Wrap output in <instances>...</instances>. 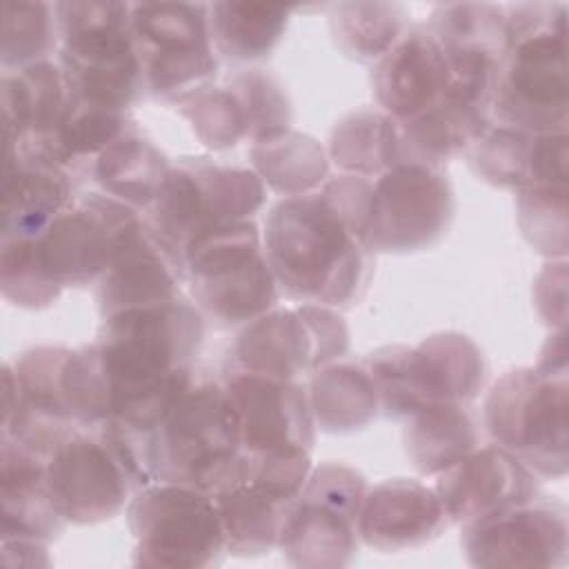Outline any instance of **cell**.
<instances>
[{
    "label": "cell",
    "instance_id": "cell-1",
    "mask_svg": "<svg viewBox=\"0 0 569 569\" xmlns=\"http://www.w3.org/2000/svg\"><path fill=\"white\" fill-rule=\"evenodd\" d=\"M371 193V178L340 173L269 209L262 247L276 284L289 298L331 309H347L360 298L373 256L367 247Z\"/></svg>",
    "mask_w": 569,
    "mask_h": 569
},
{
    "label": "cell",
    "instance_id": "cell-2",
    "mask_svg": "<svg viewBox=\"0 0 569 569\" xmlns=\"http://www.w3.org/2000/svg\"><path fill=\"white\" fill-rule=\"evenodd\" d=\"M202 338V313L182 296L131 307L102 322L96 349L111 389L109 422L133 445L142 465L147 436L193 382L191 365Z\"/></svg>",
    "mask_w": 569,
    "mask_h": 569
},
{
    "label": "cell",
    "instance_id": "cell-3",
    "mask_svg": "<svg viewBox=\"0 0 569 569\" xmlns=\"http://www.w3.org/2000/svg\"><path fill=\"white\" fill-rule=\"evenodd\" d=\"M507 49L498 64L491 111L498 124L567 131V7L520 2L505 9Z\"/></svg>",
    "mask_w": 569,
    "mask_h": 569
},
{
    "label": "cell",
    "instance_id": "cell-4",
    "mask_svg": "<svg viewBox=\"0 0 569 569\" xmlns=\"http://www.w3.org/2000/svg\"><path fill=\"white\" fill-rule=\"evenodd\" d=\"M2 433L98 427L111 420V389L96 345H40L2 369Z\"/></svg>",
    "mask_w": 569,
    "mask_h": 569
},
{
    "label": "cell",
    "instance_id": "cell-5",
    "mask_svg": "<svg viewBox=\"0 0 569 569\" xmlns=\"http://www.w3.org/2000/svg\"><path fill=\"white\" fill-rule=\"evenodd\" d=\"M69 98L127 111L144 93L131 36V4L111 0L53 4Z\"/></svg>",
    "mask_w": 569,
    "mask_h": 569
},
{
    "label": "cell",
    "instance_id": "cell-6",
    "mask_svg": "<svg viewBox=\"0 0 569 569\" xmlns=\"http://www.w3.org/2000/svg\"><path fill=\"white\" fill-rule=\"evenodd\" d=\"M144 485L138 458L109 420L64 429L44 451V487L64 522L111 520Z\"/></svg>",
    "mask_w": 569,
    "mask_h": 569
},
{
    "label": "cell",
    "instance_id": "cell-7",
    "mask_svg": "<svg viewBox=\"0 0 569 569\" xmlns=\"http://www.w3.org/2000/svg\"><path fill=\"white\" fill-rule=\"evenodd\" d=\"M240 456L236 411L222 380L191 382L144 440L151 482L216 491Z\"/></svg>",
    "mask_w": 569,
    "mask_h": 569
},
{
    "label": "cell",
    "instance_id": "cell-8",
    "mask_svg": "<svg viewBox=\"0 0 569 569\" xmlns=\"http://www.w3.org/2000/svg\"><path fill=\"white\" fill-rule=\"evenodd\" d=\"M264 204V184L249 167L211 158H180L147 209L151 236L182 262L209 231L251 220Z\"/></svg>",
    "mask_w": 569,
    "mask_h": 569
},
{
    "label": "cell",
    "instance_id": "cell-9",
    "mask_svg": "<svg viewBox=\"0 0 569 569\" xmlns=\"http://www.w3.org/2000/svg\"><path fill=\"white\" fill-rule=\"evenodd\" d=\"M365 365L380 396V409L407 418L436 405H471L487 378L480 347L460 331H438L418 345H387Z\"/></svg>",
    "mask_w": 569,
    "mask_h": 569
},
{
    "label": "cell",
    "instance_id": "cell-10",
    "mask_svg": "<svg viewBox=\"0 0 569 569\" xmlns=\"http://www.w3.org/2000/svg\"><path fill=\"white\" fill-rule=\"evenodd\" d=\"M567 391V373L511 369L487 393L482 427L531 473L562 478L569 465Z\"/></svg>",
    "mask_w": 569,
    "mask_h": 569
},
{
    "label": "cell",
    "instance_id": "cell-11",
    "mask_svg": "<svg viewBox=\"0 0 569 569\" xmlns=\"http://www.w3.org/2000/svg\"><path fill=\"white\" fill-rule=\"evenodd\" d=\"M193 305L218 325H247L273 309L278 284L253 220L198 238L182 258Z\"/></svg>",
    "mask_w": 569,
    "mask_h": 569
},
{
    "label": "cell",
    "instance_id": "cell-12",
    "mask_svg": "<svg viewBox=\"0 0 569 569\" xmlns=\"http://www.w3.org/2000/svg\"><path fill=\"white\" fill-rule=\"evenodd\" d=\"M127 520L136 540V565L196 569L216 565L227 553L211 491L153 480L133 493Z\"/></svg>",
    "mask_w": 569,
    "mask_h": 569
},
{
    "label": "cell",
    "instance_id": "cell-13",
    "mask_svg": "<svg viewBox=\"0 0 569 569\" xmlns=\"http://www.w3.org/2000/svg\"><path fill=\"white\" fill-rule=\"evenodd\" d=\"M367 493L360 471L342 462L311 467L300 493L291 500L278 549L302 569L347 567L358 551V513Z\"/></svg>",
    "mask_w": 569,
    "mask_h": 569
},
{
    "label": "cell",
    "instance_id": "cell-14",
    "mask_svg": "<svg viewBox=\"0 0 569 569\" xmlns=\"http://www.w3.org/2000/svg\"><path fill=\"white\" fill-rule=\"evenodd\" d=\"M131 36L142 64L144 91L173 100L211 82L218 69L209 31V4L136 2Z\"/></svg>",
    "mask_w": 569,
    "mask_h": 569
},
{
    "label": "cell",
    "instance_id": "cell-15",
    "mask_svg": "<svg viewBox=\"0 0 569 569\" xmlns=\"http://www.w3.org/2000/svg\"><path fill=\"white\" fill-rule=\"evenodd\" d=\"M347 349L349 329L342 316L331 307L302 302L291 309H269L247 322L236 338L231 367L298 382L345 358Z\"/></svg>",
    "mask_w": 569,
    "mask_h": 569
},
{
    "label": "cell",
    "instance_id": "cell-16",
    "mask_svg": "<svg viewBox=\"0 0 569 569\" xmlns=\"http://www.w3.org/2000/svg\"><path fill=\"white\" fill-rule=\"evenodd\" d=\"M456 213L442 167L398 162L373 178L367 247L373 253H413L433 247Z\"/></svg>",
    "mask_w": 569,
    "mask_h": 569
},
{
    "label": "cell",
    "instance_id": "cell-17",
    "mask_svg": "<svg viewBox=\"0 0 569 569\" xmlns=\"http://www.w3.org/2000/svg\"><path fill=\"white\" fill-rule=\"evenodd\" d=\"M144 224L138 211L107 193L73 200L36 238L42 264L64 287L98 282L127 240Z\"/></svg>",
    "mask_w": 569,
    "mask_h": 569
},
{
    "label": "cell",
    "instance_id": "cell-18",
    "mask_svg": "<svg viewBox=\"0 0 569 569\" xmlns=\"http://www.w3.org/2000/svg\"><path fill=\"white\" fill-rule=\"evenodd\" d=\"M460 542L473 567H560L569 551L567 509L533 496L462 525Z\"/></svg>",
    "mask_w": 569,
    "mask_h": 569
},
{
    "label": "cell",
    "instance_id": "cell-19",
    "mask_svg": "<svg viewBox=\"0 0 569 569\" xmlns=\"http://www.w3.org/2000/svg\"><path fill=\"white\" fill-rule=\"evenodd\" d=\"M247 456L311 453L316 420L307 389L296 380L233 369L222 378Z\"/></svg>",
    "mask_w": 569,
    "mask_h": 569
},
{
    "label": "cell",
    "instance_id": "cell-20",
    "mask_svg": "<svg viewBox=\"0 0 569 569\" xmlns=\"http://www.w3.org/2000/svg\"><path fill=\"white\" fill-rule=\"evenodd\" d=\"M436 478L433 491L447 520L456 525L485 518L538 493L536 473L498 445H478Z\"/></svg>",
    "mask_w": 569,
    "mask_h": 569
},
{
    "label": "cell",
    "instance_id": "cell-21",
    "mask_svg": "<svg viewBox=\"0 0 569 569\" xmlns=\"http://www.w3.org/2000/svg\"><path fill=\"white\" fill-rule=\"evenodd\" d=\"M467 156L478 178L505 189L567 184L569 176L567 131L542 133L489 124Z\"/></svg>",
    "mask_w": 569,
    "mask_h": 569
},
{
    "label": "cell",
    "instance_id": "cell-22",
    "mask_svg": "<svg viewBox=\"0 0 569 569\" xmlns=\"http://www.w3.org/2000/svg\"><path fill=\"white\" fill-rule=\"evenodd\" d=\"M371 87L380 111L398 122L447 100V60L427 24L407 27L398 42L376 62Z\"/></svg>",
    "mask_w": 569,
    "mask_h": 569
},
{
    "label": "cell",
    "instance_id": "cell-23",
    "mask_svg": "<svg viewBox=\"0 0 569 569\" xmlns=\"http://www.w3.org/2000/svg\"><path fill=\"white\" fill-rule=\"evenodd\" d=\"M447 522L431 487L420 480L393 478L367 487L358 513V536L365 545L391 553L431 542Z\"/></svg>",
    "mask_w": 569,
    "mask_h": 569
},
{
    "label": "cell",
    "instance_id": "cell-24",
    "mask_svg": "<svg viewBox=\"0 0 569 569\" xmlns=\"http://www.w3.org/2000/svg\"><path fill=\"white\" fill-rule=\"evenodd\" d=\"M73 202L69 169L24 149H7L2 240L38 238Z\"/></svg>",
    "mask_w": 569,
    "mask_h": 569
},
{
    "label": "cell",
    "instance_id": "cell-25",
    "mask_svg": "<svg viewBox=\"0 0 569 569\" xmlns=\"http://www.w3.org/2000/svg\"><path fill=\"white\" fill-rule=\"evenodd\" d=\"M184 269L142 224L118 251L98 280V307L102 318L156 302L173 300L180 293Z\"/></svg>",
    "mask_w": 569,
    "mask_h": 569
},
{
    "label": "cell",
    "instance_id": "cell-26",
    "mask_svg": "<svg viewBox=\"0 0 569 569\" xmlns=\"http://www.w3.org/2000/svg\"><path fill=\"white\" fill-rule=\"evenodd\" d=\"M0 498L2 540L22 538L49 545L67 525L44 487V451L13 436H2Z\"/></svg>",
    "mask_w": 569,
    "mask_h": 569
},
{
    "label": "cell",
    "instance_id": "cell-27",
    "mask_svg": "<svg viewBox=\"0 0 569 569\" xmlns=\"http://www.w3.org/2000/svg\"><path fill=\"white\" fill-rule=\"evenodd\" d=\"M69 102L62 67L42 60L2 76V122L7 144L49 138Z\"/></svg>",
    "mask_w": 569,
    "mask_h": 569
},
{
    "label": "cell",
    "instance_id": "cell-28",
    "mask_svg": "<svg viewBox=\"0 0 569 569\" xmlns=\"http://www.w3.org/2000/svg\"><path fill=\"white\" fill-rule=\"evenodd\" d=\"M224 547L231 556H260L278 547L291 500L247 478H233L213 491Z\"/></svg>",
    "mask_w": 569,
    "mask_h": 569
},
{
    "label": "cell",
    "instance_id": "cell-29",
    "mask_svg": "<svg viewBox=\"0 0 569 569\" xmlns=\"http://www.w3.org/2000/svg\"><path fill=\"white\" fill-rule=\"evenodd\" d=\"M309 405L316 427L327 433H353L380 413V396L365 360H333L311 373Z\"/></svg>",
    "mask_w": 569,
    "mask_h": 569
},
{
    "label": "cell",
    "instance_id": "cell-30",
    "mask_svg": "<svg viewBox=\"0 0 569 569\" xmlns=\"http://www.w3.org/2000/svg\"><path fill=\"white\" fill-rule=\"evenodd\" d=\"M489 124V111L445 100L416 118L398 122V162L442 167L467 151Z\"/></svg>",
    "mask_w": 569,
    "mask_h": 569
},
{
    "label": "cell",
    "instance_id": "cell-31",
    "mask_svg": "<svg viewBox=\"0 0 569 569\" xmlns=\"http://www.w3.org/2000/svg\"><path fill=\"white\" fill-rule=\"evenodd\" d=\"M169 167L167 156L131 129L93 158L91 176L102 193L138 211L153 204Z\"/></svg>",
    "mask_w": 569,
    "mask_h": 569
},
{
    "label": "cell",
    "instance_id": "cell-32",
    "mask_svg": "<svg viewBox=\"0 0 569 569\" xmlns=\"http://www.w3.org/2000/svg\"><path fill=\"white\" fill-rule=\"evenodd\" d=\"M402 440L411 465L438 476L480 445V422L469 405H436L407 416Z\"/></svg>",
    "mask_w": 569,
    "mask_h": 569
},
{
    "label": "cell",
    "instance_id": "cell-33",
    "mask_svg": "<svg viewBox=\"0 0 569 569\" xmlns=\"http://www.w3.org/2000/svg\"><path fill=\"white\" fill-rule=\"evenodd\" d=\"M249 158L262 184L282 198L311 193L329 178V156L325 147L291 127L253 140Z\"/></svg>",
    "mask_w": 569,
    "mask_h": 569
},
{
    "label": "cell",
    "instance_id": "cell-34",
    "mask_svg": "<svg viewBox=\"0 0 569 569\" xmlns=\"http://www.w3.org/2000/svg\"><path fill=\"white\" fill-rule=\"evenodd\" d=\"M327 156L342 173L378 178L398 164V122L380 109H356L336 122Z\"/></svg>",
    "mask_w": 569,
    "mask_h": 569
},
{
    "label": "cell",
    "instance_id": "cell-35",
    "mask_svg": "<svg viewBox=\"0 0 569 569\" xmlns=\"http://www.w3.org/2000/svg\"><path fill=\"white\" fill-rule=\"evenodd\" d=\"M289 11L264 2H213L209 4L213 49L238 62L262 60L280 42Z\"/></svg>",
    "mask_w": 569,
    "mask_h": 569
},
{
    "label": "cell",
    "instance_id": "cell-36",
    "mask_svg": "<svg viewBox=\"0 0 569 569\" xmlns=\"http://www.w3.org/2000/svg\"><path fill=\"white\" fill-rule=\"evenodd\" d=\"M329 9L333 42L360 62H378L407 31V11L396 2H338Z\"/></svg>",
    "mask_w": 569,
    "mask_h": 569
},
{
    "label": "cell",
    "instance_id": "cell-37",
    "mask_svg": "<svg viewBox=\"0 0 569 569\" xmlns=\"http://www.w3.org/2000/svg\"><path fill=\"white\" fill-rule=\"evenodd\" d=\"M58 20L49 2H7L2 9V69L16 71L47 60L56 49Z\"/></svg>",
    "mask_w": 569,
    "mask_h": 569
},
{
    "label": "cell",
    "instance_id": "cell-38",
    "mask_svg": "<svg viewBox=\"0 0 569 569\" xmlns=\"http://www.w3.org/2000/svg\"><path fill=\"white\" fill-rule=\"evenodd\" d=\"M176 104L178 111L189 120L196 138L213 151H222L249 140L244 111L227 82H209L180 98Z\"/></svg>",
    "mask_w": 569,
    "mask_h": 569
},
{
    "label": "cell",
    "instance_id": "cell-39",
    "mask_svg": "<svg viewBox=\"0 0 569 569\" xmlns=\"http://www.w3.org/2000/svg\"><path fill=\"white\" fill-rule=\"evenodd\" d=\"M429 31L445 47L485 49L505 56L507 18L505 9L489 2L438 4L429 20Z\"/></svg>",
    "mask_w": 569,
    "mask_h": 569
},
{
    "label": "cell",
    "instance_id": "cell-40",
    "mask_svg": "<svg viewBox=\"0 0 569 569\" xmlns=\"http://www.w3.org/2000/svg\"><path fill=\"white\" fill-rule=\"evenodd\" d=\"M518 227L525 240L551 260L567 256V184H540L520 189L516 198Z\"/></svg>",
    "mask_w": 569,
    "mask_h": 569
},
{
    "label": "cell",
    "instance_id": "cell-41",
    "mask_svg": "<svg viewBox=\"0 0 569 569\" xmlns=\"http://www.w3.org/2000/svg\"><path fill=\"white\" fill-rule=\"evenodd\" d=\"M0 249V287L9 302L44 309L60 298L62 287L42 264L36 238H7Z\"/></svg>",
    "mask_w": 569,
    "mask_h": 569
},
{
    "label": "cell",
    "instance_id": "cell-42",
    "mask_svg": "<svg viewBox=\"0 0 569 569\" xmlns=\"http://www.w3.org/2000/svg\"><path fill=\"white\" fill-rule=\"evenodd\" d=\"M249 127V140L291 127V102L282 82L264 69H240L227 78Z\"/></svg>",
    "mask_w": 569,
    "mask_h": 569
},
{
    "label": "cell",
    "instance_id": "cell-43",
    "mask_svg": "<svg viewBox=\"0 0 569 569\" xmlns=\"http://www.w3.org/2000/svg\"><path fill=\"white\" fill-rule=\"evenodd\" d=\"M565 284L567 262L551 260L533 284V305L542 322L556 329H565Z\"/></svg>",
    "mask_w": 569,
    "mask_h": 569
},
{
    "label": "cell",
    "instance_id": "cell-44",
    "mask_svg": "<svg viewBox=\"0 0 569 569\" xmlns=\"http://www.w3.org/2000/svg\"><path fill=\"white\" fill-rule=\"evenodd\" d=\"M567 345H565V329H556L547 345L542 347L540 360L536 365L542 373H567Z\"/></svg>",
    "mask_w": 569,
    "mask_h": 569
}]
</instances>
